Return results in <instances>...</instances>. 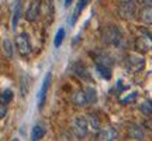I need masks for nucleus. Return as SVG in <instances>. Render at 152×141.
<instances>
[{"mask_svg":"<svg viewBox=\"0 0 152 141\" xmlns=\"http://www.w3.org/2000/svg\"><path fill=\"white\" fill-rule=\"evenodd\" d=\"M87 127H89V123H87L86 117L83 116H77L75 120H73V131L77 137H85L87 134Z\"/></svg>","mask_w":152,"mask_h":141,"instance_id":"obj_7","label":"nucleus"},{"mask_svg":"<svg viewBox=\"0 0 152 141\" xmlns=\"http://www.w3.org/2000/svg\"><path fill=\"white\" fill-rule=\"evenodd\" d=\"M72 102L76 104V106H86L87 100H86V93L83 89H79L76 90L73 95H72Z\"/></svg>","mask_w":152,"mask_h":141,"instance_id":"obj_12","label":"nucleus"},{"mask_svg":"<svg viewBox=\"0 0 152 141\" xmlns=\"http://www.w3.org/2000/svg\"><path fill=\"white\" fill-rule=\"evenodd\" d=\"M87 123L90 124V127H92L93 130H96V131L100 130V120H99V117L96 114H93V113L89 114V121Z\"/></svg>","mask_w":152,"mask_h":141,"instance_id":"obj_19","label":"nucleus"},{"mask_svg":"<svg viewBox=\"0 0 152 141\" xmlns=\"http://www.w3.org/2000/svg\"><path fill=\"white\" fill-rule=\"evenodd\" d=\"M145 68V58L141 54H130L125 58V69L131 73H138Z\"/></svg>","mask_w":152,"mask_h":141,"instance_id":"obj_2","label":"nucleus"},{"mask_svg":"<svg viewBox=\"0 0 152 141\" xmlns=\"http://www.w3.org/2000/svg\"><path fill=\"white\" fill-rule=\"evenodd\" d=\"M85 93H86V100H87V104H92V103H96L97 100V93H96V89L92 86H89L85 89Z\"/></svg>","mask_w":152,"mask_h":141,"instance_id":"obj_15","label":"nucleus"},{"mask_svg":"<svg viewBox=\"0 0 152 141\" xmlns=\"http://www.w3.org/2000/svg\"><path fill=\"white\" fill-rule=\"evenodd\" d=\"M6 114H7V104L0 103V119H3Z\"/></svg>","mask_w":152,"mask_h":141,"instance_id":"obj_24","label":"nucleus"},{"mask_svg":"<svg viewBox=\"0 0 152 141\" xmlns=\"http://www.w3.org/2000/svg\"><path fill=\"white\" fill-rule=\"evenodd\" d=\"M71 3H72V0H65V6H66V7L71 4Z\"/></svg>","mask_w":152,"mask_h":141,"instance_id":"obj_27","label":"nucleus"},{"mask_svg":"<svg viewBox=\"0 0 152 141\" xmlns=\"http://www.w3.org/2000/svg\"><path fill=\"white\" fill-rule=\"evenodd\" d=\"M72 70H73V73H75L76 76H79L80 79H85V81H92V76H90V73H89V70H87V68L82 62H75L73 65H72Z\"/></svg>","mask_w":152,"mask_h":141,"instance_id":"obj_9","label":"nucleus"},{"mask_svg":"<svg viewBox=\"0 0 152 141\" xmlns=\"http://www.w3.org/2000/svg\"><path fill=\"white\" fill-rule=\"evenodd\" d=\"M140 110H141L145 116H149V114L152 113V100H145V102H142V103L140 104Z\"/></svg>","mask_w":152,"mask_h":141,"instance_id":"obj_20","label":"nucleus"},{"mask_svg":"<svg viewBox=\"0 0 152 141\" xmlns=\"http://www.w3.org/2000/svg\"><path fill=\"white\" fill-rule=\"evenodd\" d=\"M99 138L100 140H115V130L107 127V129H104V130H102L99 133Z\"/></svg>","mask_w":152,"mask_h":141,"instance_id":"obj_14","label":"nucleus"},{"mask_svg":"<svg viewBox=\"0 0 152 141\" xmlns=\"http://www.w3.org/2000/svg\"><path fill=\"white\" fill-rule=\"evenodd\" d=\"M138 18L144 24H152V4L142 6V9L138 11Z\"/></svg>","mask_w":152,"mask_h":141,"instance_id":"obj_10","label":"nucleus"},{"mask_svg":"<svg viewBox=\"0 0 152 141\" xmlns=\"http://www.w3.org/2000/svg\"><path fill=\"white\" fill-rule=\"evenodd\" d=\"M39 14H41V0H31L26 11V20L31 23L37 21Z\"/></svg>","mask_w":152,"mask_h":141,"instance_id":"obj_6","label":"nucleus"},{"mask_svg":"<svg viewBox=\"0 0 152 141\" xmlns=\"http://www.w3.org/2000/svg\"><path fill=\"white\" fill-rule=\"evenodd\" d=\"M51 79H52V75H51V72H48V73L45 75V78H44L42 85H41L39 90H38V95H37V104H38V109H42V107H44L45 99H47V93H48L49 85H51Z\"/></svg>","mask_w":152,"mask_h":141,"instance_id":"obj_5","label":"nucleus"},{"mask_svg":"<svg viewBox=\"0 0 152 141\" xmlns=\"http://www.w3.org/2000/svg\"><path fill=\"white\" fill-rule=\"evenodd\" d=\"M3 51H4V54L7 58H11V57H13V45H11L10 40H4V41H3Z\"/></svg>","mask_w":152,"mask_h":141,"instance_id":"obj_23","label":"nucleus"},{"mask_svg":"<svg viewBox=\"0 0 152 141\" xmlns=\"http://www.w3.org/2000/svg\"><path fill=\"white\" fill-rule=\"evenodd\" d=\"M140 4L142 6H148V4H152V0H137Z\"/></svg>","mask_w":152,"mask_h":141,"instance_id":"obj_25","label":"nucleus"},{"mask_svg":"<svg viewBox=\"0 0 152 141\" xmlns=\"http://www.w3.org/2000/svg\"><path fill=\"white\" fill-rule=\"evenodd\" d=\"M137 96V93H132V95H131V96H128V98L127 99H123V100H121V102H123V103H125V102H128V100H131V99H134Z\"/></svg>","mask_w":152,"mask_h":141,"instance_id":"obj_26","label":"nucleus"},{"mask_svg":"<svg viewBox=\"0 0 152 141\" xmlns=\"http://www.w3.org/2000/svg\"><path fill=\"white\" fill-rule=\"evenodd\" d=\"M45 136V129L42 126H35L31 131V140L37 141V140H41L42 137Z\"/></svg>","mask_w":152,"mask_h":141,"instance_id":"obj_16","label":"nucleus"},{"mask_svg":"<svg viewBox=\"0 0 152 141\" xmlns=\"http://www.w3.org/2000/svg\"><path fill=\"white\" fill-rule=\"evenodd\" d=\"M102 41L107 45L120 47L123 43V33L115 26H106L102 30Z\"/></svg>","mask_w":152,"mask_h":141,"instance_id":"obj_1","label":"nucleus"},{"mask_svg":"<svg viewBox=\"0 0 152 141\" xmlns=\"http://www.w3.org/2000/svg\"><path fill=\"white\" fill-rule=\"evenodd\" d=\"M13 100V92H11L10 89H6L3 92L0 93V103L3 104H9Z\"/></svg>","mask_w":152,"mask_h":141,"instance_id":"obj_17","label":"nucleus"},{"mask_svg":"<svg viewBox=\"0 0 152 141\" xmlns=\"http://www.w3.org/2000/svg\"><path fill=\"white\" fill-rule=\"evenodd\" d=\"M16 47H17V49H18L20 55H23V57H27V55L31 54L33 48H31V41H30V37H28L27 33H21L17 35Z\"/></svg>","mask_w":152,"mask_h":141,"instance_id":"obj_4","label":"nucleus"},{"mask_svg":"<svg viewBox=\"0 0 152 141\" xmlns=\"http://www.w3.org/2000/svg\"><path fill=\"white\" fill-rule=\"evenodd\" d=\"M64 38H65V30H64V28H59L58 33H56V35H55V40H54V45L56 47V48L61 47V44H62V41H64Z\"/></svg>","mask_w":152,"mask_h":141,"instance_id":"obj_22","label":"nucleus"},{"mask_svg":"<svg viewBox=\"0 0 152 141\" xmlns=\"http://www.w3.org/2000/svg\"><path fill=\"white\" fill-rule=\"evenodd\" d=\"M128 136L132 138V140H142L145 137V133H144V129L142 126L140 124H130L128 126Z\"/></svg>","mask_w":152,"mask_h":141,"instance_id":"obj_11","label":"nucleus"},{"mask_svg":"<svg viewBox=\"0 0 152 141\" xmlns=\"http://www.w3.org/2000/svg\"><path fill=\"white\" fill-rule=\"evenodd\" d=\"M20 14H21V3H20V0H17L16 9H14V16H13V28H16L17 23L20 20Z\"/></svg>","mask_w":152,"mask_h":141,"instance_id":"obj_21","label":"nucleus"},{"mask_svg":"<svg viewBox=\"0 0 152 141\" xmlns=\"http://www.w3.org/2000/svg\"><path fill=\"white\" fill-rule=\"evenodd\" d=\"M86 4H87V0H77V6H76V10H75V13H73V16H72V18H71V23L73 24L75 23V20L77 18V16H79V13H80L85 7H86Z\"/></svg>","mask_w":152,"mask_h":141,"instance_id":"obj_18","label":"nucleus"},{"mask_svg":"<svg viewBox=\"0 0 152 141\" xmlns=\"http://www.w3.org/2000/svg\"><path fill=\"white\" fill-rule=\"evenodd\" d=\"M96 69H97V72L100 73V76H102L103 79H107V81L111 79V75H113V72H111V66L96 62Z\"/></svg>","mask_w":152,"mask_h":141,"instance_id":"obj_13","label":"nucleus"},{"mask_svg":"<svg viewBox=\"0 0 152 141\" xmlns=\"http://www.w3.org/2000/svg\"><path fill=\"white\" fill-rule=\"evenodd\" d=\"M135 48L138 51H142V52H147L152 48V37L148 34V35H140V37L135 40Z\"/></svg>","mask_w":152,"mask_h":141,"instance_id":"obj_8","label":"nucleus"},{"mask_svg":"<svg viewBox=\"0 0 152 141\" xmlns=\"http://www.w3.org/2000/svg\"><path fill=\"white\" fill-rule=\"evenodd\" d=\"M135 3L132 0H121L118 6V14L123 20H132L135 17Z\"/></svg>","mask_w":152,"mask_h":141,"instance_id":"obj_3","label":"nucleus"}]
</instances>
